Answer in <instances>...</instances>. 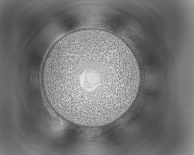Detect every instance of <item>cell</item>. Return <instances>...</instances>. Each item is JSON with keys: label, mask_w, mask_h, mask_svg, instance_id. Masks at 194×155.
<instances>
[{"label": "cell", "mask_w": 194, "mask_h": 155, "mask_svg": "<svg viewBox=\"0 0 194 155\" xmlns=\"http://www.w3.org/2000/svg\"><path fill=\"white\" fill-rule=\"evenodd\" d=\"M140 77L131 49L108 32L84 29L58 41L41 74L50 107L77 125L100 127L121 117L133 103Z\"/></svg>", "instance_id": "obj_1"}]
</instances>
